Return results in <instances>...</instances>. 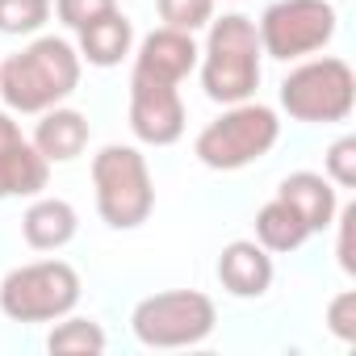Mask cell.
<instances>
[{"label": "cell", "mask_w": 356, "mask_h": 356, "mask_svg": "<svg viewBox=\"0 0 356 356\" xmlns=\"http://www.w3.org/2000/svg\"><path fill=\"white\" fill-rule=\"evenodd\" d=\"M51 22V0H0V34L26 38Z\"/></svg>", "instance_id": "obj_19"}, {"label": "cell", "mask_w": 356, "mask_h": 356, "mask_svg": "<svg viewBox=\"0 0 356 356\" xmlns=\"http://www.w3.org/2000/svg\"><path fill=\"white\" fill-rule=\"evenodd\" d=\"M84 59L67 38L42 34L17 55L0 59V101L9 113H42L80 88Z\"/></svg>", "instance_id": "obj_1"}, {"label": "cell", "mask_w": 356, "mask_h": 356, "mask_svg": "<svg viewBox=\"0 0 356 356\" xmlns=\"http://www.w3.org/2000/svg\"><path fill=\"white\" fill-rule=\"evenodd\" d=\"M51 9H55V17H59L67 30H84V26L101 22L105 13H113L118 0H55Z\"/></svg>", "instance_id": "obj_22"}, {"label": "cell", "mask_w": 356, "mask_h": 356, "mask_svg": "<svg viewBox=\"0 0 356 356\" xmlns=\"http://www.w3.org/2000/svg\"><path fill=\"white\" fill-rule=\"evenodd\" d=\"M281 109L306 126L348 122L356 109V72L339 55L306 59L281 80Z\"/></svg>", "instance_id": "obj_6"}, {"label": "cell", "mask_w": 356, "mask_h": 356, "mask_svg": "<svg viewBox=\"0 0 356 356\" xmlns=\"http://www.w3.org/2000/svg\"><path fill=\"white\" fill-rule=\"evenodd\" d=\"M76 231H80V214L63 197H34L30 210L22 214V239L34 252H59L76 239Z\"/></svg>", "instance_id": "obj_15"}, {"label": "cell", "mask_w": 356, "mask_h": 356, "mask_svg": "<svg viewBox=\"0 0 356 356\" xmlns=\"http://www.w3.org/2000/svg\"><path fill=\"white\" fill-rule=\"evenodd\" d=\"M335 30H339V13L331 0H273L256 22L260 51L281 63L318 55L335 38Z\"/></svg>", "instance_id": "obj_8"}, {"label": "cell", "mask_w": 356, "mask_h": 356, "mask_svg": "<svg viewBox=\"0 0 356 356\" xmlns=\"http://www.w3.org/2000/svg\"><path fill=\"white\" fill-rule=\"evenodd\" d=\"M218 306L202 289L147 293L130 310V331L143 348H197L214 335Z\"/></svg>", "instance_id": "obj_5"}, {"label": "cell", "mask_w": 356, "mask_h": 356, "mask_svg": "<svg viewBox=\"0 0 356 356\" xmlns=\"http://www.w3.org/2000/svg\"><path fill=\"white\" fill-rule=\"evenodd\" d=\"M218 281L239 302L264 298L273 289V252H264L256 239H231L218 252Z\"/></svg>", "instance_id": "obj_12"}, {"label": "cell", "mask_w": 356, "mask_h": 356, "mask_svg": "<svg viewBox=\"0 0 356 356\" xmlns=\"http://www.w3.org/2000/svg\"><path fill=\"white\" fill-rule=\"evenodd\" d=\"M47 181H51V163L22 134L17 118L9 109H0V202L38 197L47 189Z\"/></svg>", "instance_id": "obj_10"}, {"label": "cell", "mask_w": 356, "mask_h": 356, "mask_svg": "<svg viewBox=\"0 0 356 356\" xmlns=\"http://www.w3.org/2000/svg\"><path fill=\"white\" fill-rule=\"evenodd\" d=\"M202 88L214 105H239L252 101L264 76V51L256 22L243 13H222L206 26V47L197 55Z\"/></svg>", "instance_id": "obj_2"}, {"label": "cell", "mask_w": 356, "mask_h": 356, "mask_svg": "<svg viewBox=\"0 0 356 356\" xmlns=\"http://www.w3.org/2000/svg\"><path fill=\"white\" fill-rule=\"evenodd\" d=\"M155 9L163 26L185 30V34H197L214 22V0H155Z\"/></svg>", "instance_id": "obj_20"}, {"label": "cell", "mask_w": 356, "mask_h": 356, "mask_svg": "<svg viewBox=\"0 0 356 356\" xmlns=\"http://www.w3.org/2000/svg\"><path fill=\"white\" fill-rule=\"evenodd\" d=\"M331 227L339 231V243H335L339 268H343L348 277H356V206H339Z\"/></svg>", "instance_id": "obj_24"}, {"label": "cell", "mask_w": 356, "mask_h": 356, "mask_svg": "<svg viewBox=\"0 0 356 356\" xmlns=\"http://www.w3.org/2000/svg\"><path fill=\"white\" fill-rule=\"evenodd\" d=\"M185 101L181 84H163L130 72V130L147 147H172L185 134Z\"/></svg>", "instance_id": "obj_9"}, {"label": "cell", "mask_w": 356, "mask_h": 356, "mask_svg": "<svg viewBox=\"0 0 356 356\" xmlns=\"http://www.w3.org/2000/svg\"><path fill=\"white\" fill-rule=\"evenodd\" d=\"M97 214L109 231H138L155 210V181L147 155L130 143H109L92 155Z\"/></svg>", "instance_id": "obj_3"}, {"label": "cell", "mask_w": 356, "mask_h": 356, "mask_svg": "<svg viewBox=\"0 0 356 356\" xmlns=\"http://www.w3.org/2000/svg\"><path fill=\"white\" fill-rule=\"evenodd\" d=\"M80 273L67 260H34L0 281V314L9 323H55L80 306Z\"/></svg>", "instance_id": "obj_7"}, {"label": "cell", "mask_w": 356, "mask_h": 356, "mask_svg": "<svg viewBox=\"0 0 356 356\" xmlns=\"http://www.w3.org/2000/svg\"><path fill=\"white\" fill-rule=\"evenodd\" d=\"M105 331H101V323L97 318H80V314H63V318H55V327H51V335H47V352H55V356H97V352H105Z\"/></svg>", "instance_id": "obj_18"}, {"label": "cell", "mask_w": 356, "mask_h": 356, "mask_svg": "<svg viewBox=\"0 0 356 356\" xmlns=\"http://www.w3.org/2000/svg\"><path fill=\"white\" fill-rule=\"evenodd\" d=\"M277 197L306 222L310 235L331 231L335 210H339V189L327 181L323 172H289L285 181L277 185Z\"/></svg>", "instance_id": "obj_13"}, {"label": "cell", "mask_w": 356, "mask_h": 356, "mask_svg": "<svg viewBox=\"0 0 356 356\" xmlns=\"http://www.w3.org/2000/svg\"><path fill=\"white\" fill-rule=\"evenodd\" d=\"M76 34H80L76 51H80V59L88 67H118L134 51V26H130V17L122 9L105 13L101 22H92V26H84Z\"/></svg>", "instance_id": "obj_16"}, {"label": "cell", "mask_w": 356, "mask_h": 356, "mask_svg": "<svg viewBox=\"0 0 356 356\" xmlns=\"http://www.w3.org/2000/svg\"><path fill=\"white\" fill-rule=\"evenodd\" d=\"M134 55V72L138 76H151V80H163V84H185L193 72H197V55L202 47L193 42V34L185 30H172V26H159L151 30Z\"/></svg>", "instance_id": "obj_11"}, {"label": "cell", "mask_w": 356, "mask_h": 356, "mask_svg": "<svg viewBox=\"0 0 356 356\" xmlns=\"http://www.w3.org/2000/svg\"><path fill=\"white\" fill-rule=\"evenodd\" d=\"M281 138V118L273 105L260 101H239V105H222V113L197 134L193 155L210 168V172H239L256 159H264Z\"/></svg>", "instance_id": "obj_4"}, {"label": "cell", "mask_w": 356, "mask_h": 356, "mask_svg": "<svg viewBox=\"0 0 356 356\" xmlns=\"http://www.w3.org/2000/svg\"><path fill=\"white\" fill-rule=\"evenodd\" d=\"M323 176L335 189H356V134H343L323 155Z\"/></svg>", "instance_id": "obj_21"}, {"label": "cell", "mask_w": 356, "mask_h": 356, "mask_svg": "<svg viewBox=\"0 0 356 356\" xmlns=\"http://www.w3.org/2000/svg\"><path fill=\"white\" fill-rule=\"evenodd\" d=\"M306 239H310L306 222H302L281 197H273V202H264V206L256 210V243H260L264 252L285 256V252H298Z\"/></svg>", "instance_id": "obj_17"}, {"label": "cell", "mask_w": 356, "mask_h": 356, "mask_svg": "<svg viewBox=\"0 0 356 356\" xmlns=\"http://www.w3.org/2000/svg\"><path fill=\"white\" fill-rule=\"evenodd\" d=\"M327 331L339 343H356V289H343L327 302Z\"/></svg>", "instance_id": "obj_23"}, {"label": "cell", "mask_w": 356, "mask_h": 356, "mask_svg": "<svg viewBox=\"0 0 356 356\" xmlns=\"http://www.w3.org/2000/svg\"><path fill=\"white\" fill-rule=\"evenodd\" d=\"M88 134H92V130H88V118H84L80 109L51 105V109L38 113V126H34L30 143H34V151H38L47 163H72V159L84 155Z\"/></svg>", "instance_id": "obj_14"}]
</instances>
